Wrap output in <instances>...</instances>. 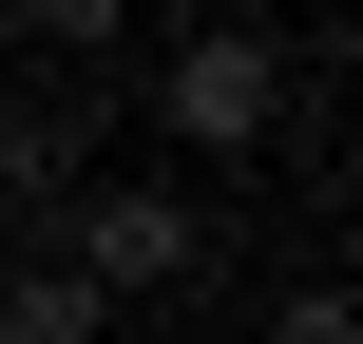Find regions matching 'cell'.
<instances>
[{
  "label": "cell",
  "mask_w": 363,
  "mask_h": 344,
  "mask_svg": "<svg viewBox=\"0 0 363 344\" xmlns=\"http://www.w3.org/2000/svg\"><path fill=\"white\" fill-rule=\"evenodd\" d=\"M96 134H115L96 77H77V96H0V230H57V211L96 192Z\"/></svg>",
  "instance_id": "3957f363"
},
{
  "label": "cell",
  "mask_w": 363,
  "mask_h": 344,
  "mask_svg": "<svg viewBox=\"0 0 363 344\" xmlns=\"http://www.w3.org/2000/svg\"><path fill=\"white\" fill-rule=\"evenodd\" d=\"M153 38V0H38V57H77L96 96H115V57Z\"/></svg>",
  "instance_id": "5b68a950"
},
{
  "label": "cell",
  "mask_w": 363,
  "mask_h": 344,
  "mask_svg": "<svg viewBox=\"0 0 363 344\" xmlns=\"http://www.w3.org/2000/svg\"><path fill=\"white\" fill-rule=\"evenodd\" d=\"M0 38H38V0H0Z\"/></svg>",
  "instance_id": "52a82bcc"
},
{
  "label": "cell",
  "mask_w": 363,
  "mask_h": 344,
  "mask_svg": "<svg viewBox=\"0 0 363 344\" xmlns=\"http://www.w3.org/2000/svg\"><path fill=\"white\" fill-rule=\"evenodd\" d=\"M268 344H363V306H345V268H306V287H268Z\"/></svg>",
  "instance_id": "8992f818"
},
{
  "label": "cell",
  "mask_w": 363,
  "mask_h": 344,
  "mask_svg": "<svg viewBox=\"0 0 363 344\" xmlns=\"http://www.w3.org/2000/svg\"><path fill=\"white\" fill-rule=\"evenodd\" d=\"M0 344H115V306H96L57 249H0Z\"/></svg>",
  "instance_id": "277c9868"
},
{
  "label": "cell",
  "mask_w": 363,
  "mask_h": 344,
  "mask_svg": "<svg viewBox=\"0 0 363 344\" xmlns=\"http://www.w3.org/2000/svg\"><path fill=\"white\" fill-rule=\"evenodd\" d=\"M38 249H57V268H77L96 306H211V287H230V268H211L230 230H211V211H191L172 172H96V192H77V211H57Z\"/></svg>",
  "instance_id": "7a4b0ae2"
},
{
  "label": "cell",
  "mask_w": 363,
  "mask_h": 344,
  "mask_svg": "<svg viewBox=\"0 0 363 344\" xmlns=\"http://www.w3.org/2000/svg\"><path fill=\"white\" fill-rule=\"evenodd\" d=\"M134 115L191 153V172H249L287 115H306V57L268 38V19H191V38H153V77H134Z\"/></svg>",
  "instance_id": "6da1fadb"
}]
</instances>
